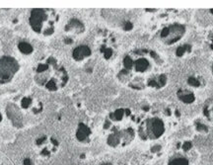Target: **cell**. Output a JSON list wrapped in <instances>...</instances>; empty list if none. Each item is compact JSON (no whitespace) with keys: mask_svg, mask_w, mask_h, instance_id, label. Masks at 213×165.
<instances>
[{"mask_svg":"<svg viewBox=\"0 0 213 165\" xmlns=\"http://www.w3.org/2000/svg\"><path fill=\"white\" fill-rule=\"evenodd\" d=\"M168 28H169V33H168V36L164 39L165 44L167 45H172L174 43L178 42L186 32L184 26H183V25L175 24Z\"/></svg>","mask_w":213,"mask_h":165,"instance_id":"ba28073f","label":"cell"},{"mask_svg":"<svg viewBox=\"0 0 213 165\" xmlns=\"http://www.w3.org/2000/svg\"><path fill=\"white\" fill-rule=\"evenodd\" d=\"M149 68H150V61H148L146 58L140 56V58L136 59L133 58V66L131 68L130 71L133 70V71L136 73H145L149 70ZM130 71H127V72H130Z\"/></svg>","mask_w":213,"mask_h":165,"instance_id":"30bf717a","label":"cell"},{"mask_svg":"<svg viewBox=\"0 0 213 165\" xmlns=\"http://www.w3.org/2000/svg\"><path fill=\"white\" fill-rule=\"evenodd\" d=\"M85 31V26L80 20H78L76 18L71 19L70 21L67 23V25L65 26V32L66 33H72V34H82Z\"/></svg>","mask_w":213,"mask_h":165,"instance_id":"7c38bea8","label":"cell"},{"mask_svg":"<svg viewBox=\"0 0 213 165\" xmlns=\"http://www.w3.org/2000/svg\"><path fill=\"white\" fill-rule=\"evenodd\" d=\"M210 11H211V13L213 14V9H211V10H210Z\"/></svg>","mask_w":213,"mask_h":165,"instance_id":"f546056e","label":"cell"},{"mask_svg":"<svg viewBox=\"0 0 213 165\" xmlns=\"http://www.w3.org/2000/svg\"><path fill=\"white\" fill-rule=\"evenodd\" d=\"M102 53H104V58L106 59L111 58V56L113 55V50H112V49H105V48H104V50H102Z\"/></svg>","mask_w":213,"mask_h":165,"instance_id":"ffe728a7","label":"cell"},{"mask_svg":"<svg viewBox=\"0 0 213 165\" xmlns=\"http://www.w3.org/2000/svg\"><path fill=\"white\" fill-rule=\"evenodd\" d=\"M168 165H189V160L186 156L176 155L170 159Z\"/></svg>","mask_w":213,"mask_h":165,"instance_id":"9a60e30c","label":"cell"},{"mask_svg":"<svg viewBox=\"0 0 213 165\" xmlns=\"http://www.w3.org/2000/svg\"><path fill=\"white\" fill-rule=\"evenodd\" d=\"M36 146L39 149V154L44 158H47L57 151L59 143L53 136L41 135L36 139Z\"/></svg>","mask_w":213,"mask_h":165,"instance_id":"5b68a950","label":"cell"},{"mask_svg":"<svg viewBox=\"0 0 213 165\" xmlns=\"http://www.w3.org/2000/svg\"><path fill=\"white\" fill-rule=\"evenodd\" d=\"M178 97L180 98V100L182 102H184V103H186V104H192V102H194V100H195V97L192 93L187 92L186 90H182V89L179 90Z\"/></svg>","mask_w":213,"mask_h":165,"instance_id":"4fadbf2b","label":"cell"},{"mask_svg":"<svg viewBox=\"0 0 213 165\" xmlns=\"http://www.w3.org/2000/svg\"><path fill=\"white\" fill-rule=\"evenodd\" d=\"M2 119H3V117H2V114H1V112H0V123L2 122Z\"/></svg>","mask_w":213,"mask_h":165,"instance_id":"4316f807","label":"cell"},{"mask_svg":"<svg viewBox=\"0 0 213 165\" xmlns=\"http://www.w3.org/2000/svg\"><path fill=\"white\" fill-rule=\"evenodd\" d=\"M192 50V47H190L189 45H182V47H179L178 49L176 50V55L177 56H179V58H181V56H183L184 55V53L186 52H190Z\"/></svg>","mask_w":213,"mask_h":165,"instance_id":"2e32d148","label":"cell"},{"mask_svg":"<svg viewBox=\"0 0 213 165\" xmlns=\"http://www.w3.org/2000/svg\"><path fill=\"white\" fill-rule=\"evenodd\" d=\"M197 130L199 133H207L208 132V128L205 125L201 124V123H197Z\"/></svg>","mask_w":213,"mask_h":165,"instance_id":"d6986e66","label":"cell"},{"mask_svg":"<svg viewBox=\"0 0 213 165\" xmlns=\"http://www.w3.org/2000/svg\"><path fill=\"white\" fill-rule=\"evenodd\" d=\"M20 69V64L16 58L9 55L0 58V84H6L12 81Z\"/></svg>","mask_w":213,"mask_h":165,"instance_id":"277c9868","label":"cell"},{"mask_svg":"<svg viewBox=\"0 0 213 165\" xmlns=\"http://www.w3.org/2000/svg\"><path fill=\"white\" fill-rule=\"evenodd\" d=\"M192 147V144L190 141H186V143H183V146H182V148H183V150L184 152H187V151H189V150H190V148Z\"/></svg>","mask_w":213,"mask_h":165,"instance_id":"44dd1931","label":"cell"},{"mask_svg":"<svg viewBox=\"0 0 213 165\" xmlns=\"http://www.w3.org/2000/svg\"><path fill=\"white\" fill-rule=\"evenodd\" d=\"M18 50L19 52L21 53H23L25 55H29L31 53H33L34 52V48L33 45L30 44V43H28L26 41H21L18 43Z\"/></svg>","mask_w":213,"mask_h":165,"instance_id":"5bb4252c","label":"cell"},{"mask_svg":"<svg viewBox=\"0 0 213 165\" xmlns=\"http://www.w3.org/2000/svg\"><path fill=\"white\" fill-rule=\"evenodd\" d=\"M102 165H111V164H108V163H106V164H102Z\"/></svg>","mask_w":213,"mask_h":165,"instance_id":"f1b7e54d","label":"cell"},{"mask_svg":"<svg viewBox=\"0 0 213 165\" xmlns=\"http://www.w3.org/2000/svg\"><path fill=\"white\" fill-rule=\"evenodd\" d=\"M212 73H213V65H212Z\"/></svg>","mask_w":213,"mask_h":165,"instance_id":"4dcf8cb0","label":"cell"},{"mask_svg":"<svg viewBox=\"0 0 213 165\" xmlns=\"http://www.w3.org/2000/svg\"><path fill=\"white\" fill-rule=\"evenodd\" d=\"M35 81L44 89L55 92L63 88L68 81V74L55 58L49 56L40 61L35 67Z\"/></svg>","mask_w":213,"mask_h":165,"instance_id":"6da1fadb","label":"cell"},{"mask_svg":"<svg viewBox=\"0 0 213 165\" xmlns=\"http://www.w3.org/2000/svg\"><path fill=\"white\" fill-rule=\"evenodd\" d=\"M212 43H213V39H212Z\"/></svg>","mask_w":213,"mask_h":165,"instance_id":"1f68e13d","label":"cell"},{"mask_svg":"<svg viewBox=\"0 0 213 165\" xmlns=\"http://www.w3.org/2000/svg\"><path fill=\"white\" fill-rule=\"evenodd\" d=\"M92 130L84 123H79L76 130V139L81 143H89L91 141Z\"/></svg>","mask_w":213,"mask_h":165,"instance_id":"9c48e42d","label":"cell"},{"mask_svg":"<svg viewBox=\"0 0 213 165\" xmlns=\"http://www.w3.org/2000/svg\"><path fill=\"white\" fill-rule=\"evenodd\" d=\"M187 83L192 87H199V85H200V82L198 81L195 77H192V76L187 79Z\"/></svg>","mask_w":213,"mask_h":165,"instance_id":"ac0fdd59","label":"cell"},{"mask_svg":"<svg viewBox=\"0 0 213 165\" xmlns=\"http://www.w3.org/2000/svg\"><path fill=\"white\" fill-rule=\"evenodd\" d=\"M167 82V76L165 74H161L158 77V80H157V84H158V88H161L165 86V84H166Z\"/></svg>","mask_w":213,"mask_h":165,"instance_id":"e0dca14e","label":"cell"},{"mask_svg":"<svg viewBox=\"0 0 213 165\" xmlns=\"http://www.w3.org/2000/svg\"><path fill=\"white\" fill-rule=\"evenodd\" d=\"M92 55V50L88 45H78L72 52V58L74 61H81L86 58H89Z\"/></svg>","mask_w":213,"mask_h":165,"instance_id":"8fae6325","label":"cell"},{"mask_svg":"<svg viewBox=\"0 0 213 165\" xmlns=\"http://www.w3.org/2000/svg\"><path fill=\"white\" fill-rule=\"evenodd\" d=\"M64 42H65L66 43V44H72V42H73V41H72V39H70V38H67V39H65V40H64Z\"/></svg>","mask_w":213,"mask_h":165,"instance_id":"d4e9b609","label":"cell"},{"mask_svg":"<svg viewBox=\"0 0 213 165\" xmlns=\"http://www.w3.org/2000/svg\"><path fill=\"white\" fill-rule=\"evenodd\" d=\"M204 115H205L207 118L209 117V112H208V110H207V108H205V109H204Z\"/></svg>","mask_w":213,"mask_h":165,"instance_id":"484cf974","label":"cell"},{"mask_svg":"<svg viewBox=\"0 0 213 165\" xmlns=\"http://www.w3.org/2000/svg\"><path fill=\"white\" fill-rule=\"evenodd\" d=\"M165 133V125L159 118H152L147 120L145 126L139 128L138 133L142 139H157L161 138Z\"/></svg>","mask_w":213,"mask_h":165,"instance_id":"3957f363","label":"cell"},{"mask_svg":"<svg viewBox=\"0 0 213 165\" xmlns=\"http://www.w3.org/2000/svg\"><path fill=\"white\" fill-rule=\"evenodd\" d=\"M23 165H33V161L32 159L30 158H25L23 161Z\"/></svg>","mask_w":213,"mask_h":165,"instance_id":"603a6c76","label":"cell"},{"mask_svg":"<svg viewBox=\"0 0 213 165\" xmlns=\"http://www.w3.org/2000/svg\"><path fill=\"white\" fill-rule=\"evenodd\" d=\"M160 149H161V146L157 144V146H154L153 148H151V151H152V152H157V151H159Z\"/></svg>","mask_w":213,"mask_h":165,"instance_id":"cb8c5ba5","label":"cell"},{"mask_svg":"<svg viewBox=\"0 0 213 165\" xmlns=\"http://www.w3.org/2000/svg\"><path fill=\"white\" fill-rule=\"evenodd\" d=\"M58 21L56 10L35 8L30 12L29 24L36 34L49 37L54 33L55 25Z\"/></svg>","mask_w":213,"mask_h":165,"instance_id":"7a4b0ae2","label":"cell"},{"mask_svg":"<svg viewBox=\"0 0 213 165\" xmlns=\"http://www.w3.org/2000/svg\"><path fill=\"white\" fill-rule=\"evenodd\" d=\"M19 107L21 108L23 113L32 114L33 116L40 115L44 111V104L41 103V101L33 96H23L20 100Z\"/></svg>","mask_w":213,"mask_h":165,"instance_id":"8992f818","label":"cell"},{"mask_svg":"<svg viewBox=\"0 0 213 165\" xmlns=\"http://www.w3.org/2000/svg\"><path fill=\"white\" fill-rule=\"evenodd\" d=\"M132 28H133L132 23H130L129 21L125 22V23H124V25H123V29H124L125 31H129V30L132 29Z\"/></svg>","mask_w":213,"mask_h":165,"instance_id":"7402d4cb","label":"cell"},{"mask_svg":"<svg viewBox=\"0 0 213 165\" xmlns=\"http://www.w3.org/2000/svg\"><path fill=\"white\" fill-rule=\"evenodd\" d=\"M6 115L8 119L11 121V123L17 129H21L24 126L25 123V116L21 108L16 104L9 103L6 107Z\"/></svg>","mask_w":213,"mask_h":165,"instance_id":"52a82bcc","label":"cell"},{"mask_svg":"<svg viewBox=\"0 0 213 165\" xmlns=\"http://www.w3.org/2000/svg\"><path fill=\"white\" fill-rule=\"evenodd\" d=\"M210 48H211V50H213V44H212L211 45H210Z\"/></svg>","mask_w":213,"mask_h":165,"instance_id":"83f0119b","label":"cell"}]
</instances>
